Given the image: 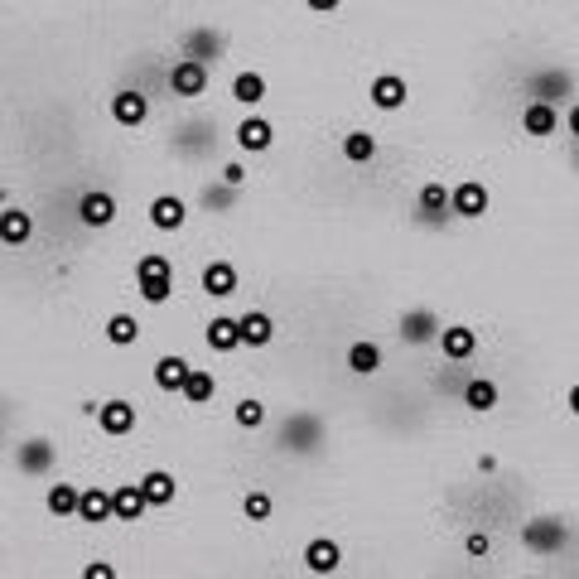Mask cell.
Wrapping results in <instances>:
<instances>
[{"label":"cell","instance_id":"5bb4252c","mask_svg":"<svg viewBox=\"0 0 579 579\" xmlns=\"http://www.w3.org/2000/svg\"><path fill=\"white\" fill-rule=\"evenodd\" d=\"M440 353L449 362H469L473 353H478V329H469V324H449V329H440Z\"/></svg>","mask_w":579,"mask_h":579},{"label":"cell","instance_id":"f1b7e54d","mask_svg":"<svg viewBox=\"0 0 579 579\" xmlns=\"http://www.w3.org/2000/svg\"><path fill=\"white\" fill-rule=\"evenodd\" d=\"M189 372H193L189 358H174V353H165V358L155 362V386H160V391H184Z\"/></svg>","mask_w":579,"mask_h":579},{"label":"cell","instance_id":"4dcf8cb0","mask_svg":"<svg viewBox=\"0 0 579 579\" xmlns=\"http://www.w3.org/2000/svg\"><path fill=\"white\" fill-rule=\"evenodd\" d=\"M232 102L261 107V102H266V78H261V73H237V78H232Z\"/></svg>","mask_w":579,"mask_h":579},{"label":"cell","instance_id":"277c9868","mask_svg":"<svg viewBox=\"0 0 579 579\" xmlns=\"http://www.w3.org/2000/svg\"><path fill=\"white\" fill-rule=\"evenodd\" d=\"M97 430L107 435V440H126L131 430H136V401H126V396H111L97 406Z\"/></svg>","mask_w":579,"mask_h":579},{"label":"cell","instance_id":"d6986e66","mask_svg":"<svg viewBox=\"0 0 579 579\" xmlns=\"http://www.w3.org/2000/svg\"><path fill=\"white\" fill-rule=\"evenodd\" d=\"M237 145H242L247 155H266V150L276 145V126H271L266 116H247V121L237 126Z\"/></svg>","mask_w":579,"mask_h":579},{"label":"cell","instance_id":"4fadbf2b","mask_svg":"<svg viewBox=\"0 0 579 579\" xmlns=\"http://www.w3.org/2000/svg\"><path fill=\"white\" fill-rule=\"evenodd\" d=\"M338 565H343L338 541H329V536H314V541L304 546V570H309V575H338Z\"/></svg>","mask_w":579,"mask_h":579},{"label":"cell","instance_id":"83f0119b","mask_svg":"<svg viewBox=\"0 0 579 579\" xmlns=\"http://www.w3.org/2000/svg\"><path fill=\"white\" fill-rule=\"evenodd\" d=\"M348 372H353V377H372V372H382V343L358 338V343L348 348Z\"/></svg>","mask_w":579,"mask_h":579},{"label":"cell","instance_id":"484cf974","mask_svg":"<svg viewBox=\"0 0 579 579\" xmlns=\"http://www.w3.org/2000/svg\"><path fill=\"white\" fill-rule=\"evenodd\" d=\"M15 464H20V473H49L54 469V444L49 440H25L20 449H15Z\"/></svg>","mask_w":579,"mask_h":579},{"label":"cell","instance_id":"4316f807","mask_svg":"<svg viewBox=\"0 0 579 579\" xmlns=\"http://www.w3.org/2000/svg\"><path fill=\"white\" fill-rule=\"evenodd\" d=\"M102 333H107V343L111 348H136L140 343V319L136 314H107V324H102Z\"/></svg>","mask_w":579,"mask_h":579},{"label":"cell","instance_id":"e0dca14e","mask_svg":"<svg viewBox=\"0 0 579 579\" xmlns=\"http://www.w3.org/2000/svg\"><path fill=\"white\" fill-rule=\"evenodd\" d=\"M78 502H83V488H78V483H49V493H44V507H49V517H58V522H78Z\"/></svg>","mask_w":579,"mask_h":579},{"label":"cell","instance_id":"d6a6232c","mask_svg":"<svg viewBox=\"0 0 579 579\" xmlns=\"http://www.w3.org/2000/svg\"><path fill=\"white\" fill-rule=\"evenodd\" d=\"M372 155H377V136L372 131H348L343 136V160L348 165H367Z\"/></svg>","mask_w":579,"mask_h":579},{"label":"cell","instance_id":"ba28073f","mask_svg":"<svg viewBox=\"0 0 579 579\" xmlns=\"http://www.w3.org/2000/svg\"><path fill=\"white\" fill-rule=\"evenodd\" d=\"M116 193H107V189H87L83 198H78V222L83 227H111L116 222Z\"/></svg>","mask_w":579,"mask_h":579},{"label":"cell","instance_id":"1f68e13d","mask_svg":"<svg viewBox=\"0 0 579 579\" xmlns=\"http://www.w3.org/2000/svg\"><path fill=\"white\" fill-rule=\"evenodd\" d=\"M464 406L478 415H488L497 406V382H488V377H473V382H464Z\"/></svg>","mask_w":579,"mask_h":579},{"label":"cell","instance_id":"603a6c76","mask_svg":"<svg viewBox=\"0 0 579 579\" xmlns=\"http://www.w3.org/2000/svg\"><path fill=\"white\" fill-rule=\"evenodd\" d=\"M29 237H34V213L5 208V213H0V247H25Z\"/></svg>","mask_w":579,"mask_h":579},{"label":"cell","instance_id":"8d00e7d4","mask_svg":"<svg viewBox=\"0 0 579 579\" xmlns=\"http://www.w3.org/2000/svg\"><path fill=\"white\" fill-rule=\"evenodd\" d=\"M222 184H227V189H242V184H247V165H242V160H227V165H222Z\"/></svg>","mask_w":579,"mask_h":579},{"label":"cell","instance_id":"cb8c5ba5","mask_svg":"<svg viewBox=\"0 0 579 579\" xmlns=\"http://www.w3.org/2000/svg\"><path fill=\"white\" fill-rule=\"evenodd\" d=\"M203 295H213V300L237 295V266L232 261H208L203 266Z\"/></svg>","mask_w":579,"mask_h":579},{"label":"cell","instance_id":"52a82bcc","mask_svg":"<svg viewBox=\"0 0 579 579\" xmlns=\"http://www.w3.org/2000/svg\"><path fill=\"white\" fill-rule=\"evenodd\" d=\"M213 83V73L203 68V63H193V58H174V68H169V87H174V97H203Z\"/></svg>","mask_w":579,"mask_h":579},{"label":"cell","instance_id":"d4e9b609","mask_svg":"<svg viewBox=\"0 0 579 579\" xmlns=\"http://www.w3.org/2000/svg\"><path fill=\"white\" fill-rule=\"evenodd\" d=\"M203 338H208L213 353H237V348H242V324H237L232 314H213V324H208Z\"/></svg>","mask_w":579,"mask_h":579},{"label":"cell","instance_id":"ffe728a7","mask_svg":"<svg viewBox=\"0 0 579 579\" xmlns=\"http://www.w3.org/2000/svg\"><path fill=\"white\" fill-rule=\"evenodd\" d=\"M78 522L83 526H102V522H116V507H111V493L107 488H83V502H78Z\"/></svg>","mask_w":579,"mask_h":579},{"label":"cell","instance_id":"e575fe53","mask_svg":"<svg viewBox=\"0 0 579 579\" xmlns=\"http://www.w3.org/2000/svg\"><path fill=\"white\" fill-rule=\"evenodd\" d=\"M232 420H237L242 430H261V425H266V406H261L256 396H242L237 411H232Z\"/></svg>","mask_w":579,"mask_h":579},{"label":"cell","instance_id":"5b68a950","mask_svg":"<svg viewBox=\"0 0 579 579\" xmlns=\"http://www.w3.org/2000/svg\"><path fill=\"white\" fill-rule=\"evenodd\" d=\"M440 314L435 309H406L401 314V343H411V348H425V343H440Z\"/></svg>","mask_w":579,"mask_h":579},{"label":"cell","instance_id":"ab89813d","mask_svg":"<svg viewBox=\"0 0 579 579\" xmlns=\"http://www.w3.org/2000/svg\"><path fill=\"white\" fill-rule=\"evenodd\" d=\"M565 126H570V136L579 140V102H575V107H570V111H565Z\"/></svg>","mask_w":579,"mask_h":579},{"label":"cell","instance_id":"f546056e","mask_svg":"<svg viewBox=\"0 0 579 579\" xmlns=\"http://www.w3.org/2000/svg\"><path fill=\"white\" fill-rule=\"evenodd\" d=\"M189 406H208L213 396H218V377L208 372V367H193L189 372V382H184V391H179Z\"/></svg>","mask_w":579,"mask_h":579},{"label":"cell","instance_id":"8fae6325","mask_svg":"<svg viewBox=\"0 0 579 579\" xmlns=\"http://www.w3.org/2000/svg\"><path fill=\"white\" fill-rule=\"evenodd\" d=\"M367 102L377 111H401L406 107V78L401 73H377L372 87H367Z\"/></svg>","mask_w":579,"mask_h":579},{"label":"cell","instance_id":"ac0fdd59","mask_svg":"<svg viewBox=\"0 0 579 579\" xmlns=\"http://www.w3.org/2000/svg\"><path fill=\"white\" fill-rule=\"evenodd\" d=\"M111 507H116V522H145V512H150L140 483H116L111 488Z\"/></svg>","mask_w":579,"mask_h":579},{"label":"cell","instance_id":"60d3db41","mask_svg":"<svg viewBox=\"0 0 579 579\" xmlns=\"http://www.w3.org/2000/svg\"><path fill=\"white\" fill-rule=\"evenodd\" d=\"M565 406H570V411H575V415H579V382H575V386H570V396H565Z\"/></svg>","mask_w":579,"mask_h":579},{"label":"cell","instance_id":"6da1fadb","mask_svg":"<svg viewBox=\"0 0 579 579\" xmlns=\"http://www.w3.org/2000/svg\"><path fill=\"white\" fill-rule=\"evenodd\" d=\"M136 290L150 309H160V304L174 300V266H169L165 251H145L136 261Z\"/></svg>","mask_w":579,"mask_h":579},{"label":"cell","instance_id":"9c48e42d","mask_svg":"<svg viewBox=\"0 0 579 579\" xmlns=\"http://www.w3.org/2000/svg\"><path fill=\"white\" fill-rule=\"evenodd\" d=\"M184 222H189V203L179 193H155L150 198V227L155 232H179Z\"/></svg>","mask_w":579,"mask_h":579},{"label":"cell","instance_id":"3957f363","mask_svg":"<svg viewBox=\"0 0 579 579\" xmlns=\"http://www.w3.org/2000/svg\"><path fill=\"white\" fill-rule=\"evenodd\" d=\"M449 208H454V218H483L488 208H493V193H488V184L483 179H464V184H454L449 189Z\"/></svg>","mask_w":579,"mask_h":579},{"label":"cell","instance_id":"7a4b0ae2","mask_svg":"<svg viewBox=\"0 0 579 579\" xmlns=\"http://www.w3.org/2000/svg\"><path fill=\"white\" fill-rule=\"evenodd\" d=\"M565 541H570V531H565V522H555V517H536V522L522 526V546H526L531 555L565 551Z\"/></svg>","mask_w":579,"mask_h":579},{"label":"cell","instance_id":"b9f144b4","mask_svg":"<svg viewBox=\"0 0 579 579\" xmlns=\"http://www.w3.org/2000/svg\"><path fill=\"white\" fill-rule=\"evenodd\" d=\"M522 579H536V575H522Z\"/></svg>","mask_w":579,"mask_h":579},{"label":"cell","instance_id":"8992f818","mask_svg":"<svg viewBox=\"0 0 579 579\" xmlns=\"http://www.w3.org/2000/svg\"><path fill=\"white\" fill-rule=\"evenodd\" d=\"M111 121L116 126H126V131H136L150 121V97L136 92V87H121V92H111Z\"/></svg>","mask_w":579,"mask_h":579},{"label":"cell","instance_id":"7c38bea8","mask_svg":"<svg viewBox=\"0 0 579 579\" xmlns=\"http://www.w3.org/2000/svg\"><path fill=\"white\" fill-rule=\"evenodd\" d=\"M237 324H242V348H271V343H276V319H271L266 309L237 314Z\"/></svg>","mask_w":579,"mask_h":579},{"label":"cell","instance_id":"44dd1931","mask_svg":"<svg viewBox=\"0 0 579 579\" xmlns=\"http://www.w3.org/2000/svg\"><path fill=\"white\" fill-rule=\"evenodd\" d=\"M522 131L526 136H536V140H546L560 131V111L551 107V102H526L522 107Z\"/></svg>","mask_w":579,"mask_h":579},{"label":"cell","instance_id":"30bf717a","mask_svg":"<svg viewBox=\"0 0 579 579\" xmlns=\"http://www.w3.org/2000/svg\"><path fill=\"white\" fill-rule=\"evenodd\" d=\"M415 213H420V222H444L454 218V208H449V189H444L440 179H430V184H420V193H415Z\"/></svg>","mask_w":579,"mask_h":579},{"label":"cell","instance_id":"7402d4cb","mask_svg":"<svg viewBox=\"0 0 579 579\" xmlns=\"http://www.w3.org/2000/svg\"><path fill=\"white\" fill-rule=\"evenodd\" d=\"M136 483H140V493H145V502H150V507H169V502L179 497V483H174V473H169V469L140 473Z\"/></svg>","mask_w":579,"mask_h":579},{"label":"cell","instance_id":"9a60e30c","mask_svg":"<svg viewBox=\"0 0 579 579\" xmlns=\"http://www.w3.org/2000/svg\"><path fill=\"white\" fill-rule=\"evenodd\" d=\"M179 49H184V58H193V63H203V68H208V63H218V54H222V34H218V29H208V25L189 29Z\"/></svg>","mask_w":579,"mask_h":579},{"label":"cell","instance_id":"74e56055","mask_svg":"<svg viewBox=\"0 0 579 579\" xmlns=\"http://www.w3.org/2000/svg\"><path fill=\"white\" fill-rule=\"evenodd\" d=\"M83 579H116V565H111V560H87Z\"/></svg>","mask_w":579,"mask_h":579},{"label":"cell","instance_id":"d590c367","mask_svg":"<svg viewBox=\"0 0 579 579\" xmlns=\"http://www.w3.org/2000/svg\"><path fill=\"white\" fill-rule=\"evenodd\" d=\"M464 551H469L473 560H483V555L493 551V536H488V531H469V536H464Z\"/></svg>","mask_w":579,"mask_h":579},{"label":"cell","instance_id":"f35d334b","mask_svg":"<svg viewBox=\"0 0 579 579\" xmlns=\"http://www.w3.org/2000/svg\"><path fill=\"white\" fill-rule=\"evenodd\" d=\"M304 5H309V10H314V15H333V10H338V5H343V0H304Z\"/></svg>","mask_w":579,"mask_h":579},{"label":"cell","instance_id":"2e32d148","mask_svg":"<svg viewBox=\"0 0 579 579\" xmlns=\"http://www.w3.org/2000/svg\"><path fill=\"white\" fill-rule=\"evenodd\" d=\"M285 449H295V454H309L314 444L324 440V425L314 420V415H295V420H285Z\"/></svg>","mask_w":579,"mask_h":579},{"label":"cell","instance_id":"836d02e7","mask_svg":"<svg viewBox=\"0 0 579 579\" xmlns=\"http://www.w3.org/2000/svg\"><path fill=\"white\" fill-rule=\"evenodd\" d=\"M242 512H247V522H271V512H276V497L266 493V488H251L242 497Z\"/></svg>","mask_w":579,"mask_h":579}]
</instances>
